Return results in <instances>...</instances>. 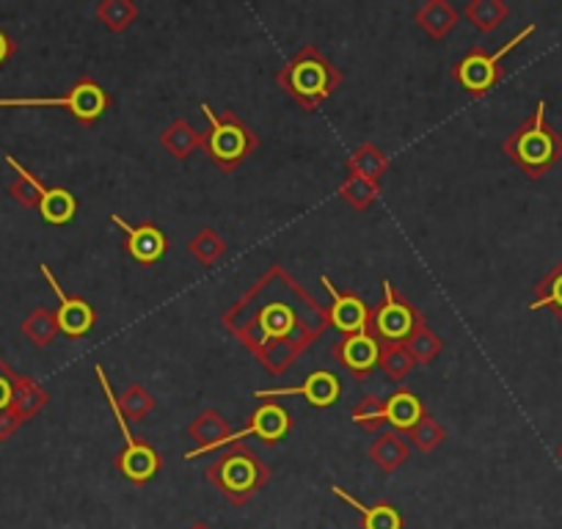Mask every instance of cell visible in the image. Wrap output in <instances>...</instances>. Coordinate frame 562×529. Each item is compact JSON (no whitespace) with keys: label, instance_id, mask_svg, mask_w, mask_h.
<instances>
[{"label":"cell","instance_id":"28","mask_svg":"<svg viewBox=\"0 0 562 529\" xmlns=\"http://www.w3.org/2000/svg\"><path fill=\"white\" fill-rule=\"evenodd\" d=\"M546 306H549L557 315V320L562 323V259L538 282V288H535V301L529 304V309L538 312L546 309Z\"/></svg>","mask_w":562,"mask_h":529},{"label":"cell","instance_id":"34","mask_svg":"<svg viewBox=\"0 0 562 529\" xmlns=\"http://www.w3.org/2000/svg\"><path fill=\"white\" fill-rule=\"evenodd\" d=\"M155 406H158V401H155L153 394L140 386V383H130V386L119 394V408H122L124 417L133 419V423H144V419L155 412Z\"/></svg>","mask_w":562,"mask_h":529},{"label":"cell","instance_id":"18","mask_svg":"<svg viewBox=\"0 0 562 529\" xmlns=\"http://www.w3.org/2000/svg\"><path fill=\"white\" fill-rule=\"evenodd\" d=\"M458 20H461V12L452 7L450 0H428L414 12V23L436 42L447 40L450 31L458 25Z\"/></svg>","mask_w":562,"mask_h":529},{"label":"cell","instance_id":"29","mask_svg":"<svg viewBox=\"0 0 562 529\" xmlns=\"http://www.w3.org/2000/svg\"><path fill=\"white\" fill-rule=\"evenodd\" d=\"M403 345L411 353V359H414V364H430V361H436V356L445 350V339L436 331H430L428 320L419 323V326L414 328V334H411Z\"/></svg>","mask_w":562,"mask_h":529},{"label":"cell","instance_id":"8","mask_svg":"<svg viewBox=\"0 0 562 529\" xmlns=\"http://www.w3.org/2000/svg\"><path fill=\"white\" fill-rule=\"evenodd\" d=\"M419 323H425L419 306L411 304L389 279H383V301L370 309L367 331L378 342H405Z\"/></svg>","mask_w":562,"mask_h":529},{"label":"cell","instance_id":"17","mask_svg":"<svg viewBox=\"0 0 562 529\" xmlns=\"http://www.w3.org/2000/svg\"><path fill=\"white\" fill-rule=\"evenodd\" d=\"M331 494L342 499L345 505L353 507L361 516V529H403V516L392 502H378V505H364L356 499L353 494L342 488V485H331Z\"/></svg>","mask_w":562,"mask_h":529},{"label":"cell","instance_id":"13","mask_svg":"<svg viewBox=\"0 0 562 529\" xmlns=\"http://www.w3.org/2000/svg\"><path fill=\"white\" fill-rule=\"evenodd\" d=\"M290 428H293V417H290L288 408L276 401H265V403H259L257 412L251 414V419H248L246 428L237 430V434H232L229 444H237V441L248 439V436H259L265 444L273 447L290 434Z\"/></svg>","mask_w":562,"mask_h":529},{"label":"cell","instance_id":"12","mask_svg":"<svg viewBox=\"0 0 562 529\" xmlns=\"http://www.w3.org/2000/svg\"><path fill=\"white\" fill-rule=\"evenodd\" d=\"M111 221L124 232V251L138 264L149 268V264H155L166 254V235L158 226L149 224V221H144V224H127L119 213H113Z\"/></svg>","mask_w":562,"mask_h":529},{"label":"cell","instance_id":"26","mask_svg":"<svg viewBox=\"0 0 562 529\" xmlns=\"http://www.w3.org/2000/svg\"><path fill=\"white\" fill-rule=\"evenodd\" d=\"M463 18L480 31V34H491L494 29H499L507 18H510V9L502 0H469L467 9H463Z\"/></svg>","mask_w":562,"mask_h":529},{"label":"cell","instance_id":"2","mask_svg":"<svg viewBox=\"0 0 562 529\" xmlns=\"http://www.w3.org/2000/svg\"><path fill=\"white\" fill-rule=\"evenodd\" d=\"M276 83L288 91L304 111H317L342 86V72L323 56L317 45H304L276 72Z\"/></svg>","mask_w":562,"mask_h":529},{"label":"cell","instance_id":"16","mask_svg":"<svg viewBox=\"0 0 562 529\" xmlns=\"http://www.w3.org/2000/svg\"><path fill=\"white\" fill-rule=\"evenodd\" d=\"M188 436L199 444L193 447L191 452H186L188 461H193V458H202L207 455V452H213L215 447L229 444L232 428L224 419V414L215 412V408H204V412H199L196 417H193V423L188 425Z\"/></svg>","mask_w":562,"mask_h":529},{"label":"cell","instance_id":"35","mask_svg":"<svg viewBox=\"0 0 562 529\" xmlns=\"http://www.w3.org/2000/svg\"><path fill=\"white\" fill-rule=\"evenodd\" d=\"M408 439L414 441V447L419 452H434L441 441H447V430L439 419L434 417L430 412L422 414L419 423L408 430Z\"/></svg>","mask_w":562,"mask_h":529},{"label":"cell","instance_id":"32","mask_svg":"<svg viewBox=\"0 0 562 529\" xmlns=\"http://www.w3.org/2000/svg\"><path fill=\"white\" fill-rule=\"evenodd\" d=\"M20 328H23V334L36 345V348H47V345L61 334V328H58V320H56V312L47 309V306H40V309L31 312Z\"/></svg>","mask_w":562,"mask_h":529},{"label":"cell","instance_id":"20","mask_svg":"<svg viewBox=\"0 0 562 529\" xmlns=\"http://www.w3.org/2000/svg\"><path fill=\"white\" fill-rule=\"evenodd\" d=\"M160 147L166 149V153L171 155L175 160H188L191 158L196 149L204 147V133L202 130L193 127L188 119H175V122L169 124V127L160 133Z\"/></svg>","mask_w":562,"mask_h":529},{"label":"cell","instance_id":"9","mask_svg":"<svg viewBox=\"0 0 562 529\" xmlns=\"http://www.w3.org/2000/svg\"><path fill=\"white\" fill-rule=\"evenodd\" d=\"M40 271H42V277L47 279V284H50L53 293H56V299H58L56 320H58V328H61L64 337L67 339L86 337V334H89L97 323L94 306H91L86 299H80V295L64 293V288L56 282V277H53L50 264H40Z\"/></svg>","mask_w":562,"mask_h":529},{"label":"cell","instance_id":"4","mask_svg":"<svg viewBox=\"0 0 562 529\" xmlns=\"http://www.w3.org/2000/svg\"><path fill=\"white\" fill-rule=\"evenodd\" d=\"M502 149L529 180H540L562 158V136L546 122L543 100L538 102L532 116L505 138Z\"/></svg>","mask_w":562,"mask_h":529},{"label":"cell","instance_id":"27","mask_svg":"<svg viewBox=\"0 0 562 529\" xmlns=\"http://www.w3.org/2000/svg\"><path fill=\"white\" fill-rule=\"evenodd\" d=\"M138 3L133 0H100L94 9L97 23L105 25L111 34H122L138 20Z\"/></svg>","mask_w":562,"mask_h":529},{"label":"cell","instance_id":"21","mask_svg":"<svg viewBox=\"0 0 562 529\" xmlns=\"http://www.w3.org/2000/svg\"><path fill=\"white\" fill-rule=\"evenodd\" d=\"M411 455V447L405 441L403 434L397 430H383L378 434V439L370 444V461L381 469L383 474H394Z\"/></svg>","mask_w":562,"mask_h":529},{"label":"cell","instance_id":"7","mask_svg":"<svg viewBox=\"0 0 562 529\" xmlns=\"http://www.w3.org/2000/svg\"><path fill=\"white\" fill-rule=\"evenodd\" d=\"M532 34H535V23H529L527 29L518 31V34L513 36L502 50L491 53V56L483 50V47H472V50H469L467 56L452 67V78H456L472 97L488 94V91L499 83L502 75H505L499 67V64L505 61V56H510V53L516 50L521 42H527Z\"/></svg>","mask_w":562,"mask_h":529},{"label":"cell","instance_id":"25","mask_svg":"<svg viewBox=\"0 0 562 529\" xmlns=\"http://www.w3.org/2000/svg\"><path fill=\"white\" fill-rule=\"evenodd\" d=\"M78 213V199L67 188H45L40 202V215L45 224L64 226L75 218Z\"/></svg>","mask_w":562,"mask_h":529},{"label":"cell","instance_id":"10","mask_svg":"<svg viewBox=\"0 0 562 529\" xmlns=\"http://www.w3.org/2000/svg\"><path fill=\"white\" fill-rule=\"evenodd\" d=\"M321 284L331 295V306H328V323L337 328L342 337H353V334L367 331V323H370V306L364 304L359 293L353 290H339L337 284L331 282V277L323 273Z\"/></svg>","mask_w":562,"mask_h":529},{"label":"cell","instance_id":"38","mask_svg":"<svg viewBox=\"0 0 562 529\" xmlns=\"http://www.w3.org/2000/svg\"><path fill=\"white\" fill-rule=\"evenodd\" d=\"M14 378L18 372L7 364V361L0 359V412H7L12 408V394H14Z\"/></svg>","mask_w":562,"mask_h":529},{"label":"cell","instance_id":"15","mask_svg":"<svg viewBox=\"0 0 562 529\" xmlns=\"http://www.w3.org/2000/svg\"><path fill=\"white\" fill-rule=\"evenodd\" d=\"M160 466H164V458L147 439H138L135 444H124V450L116 458V469L133 485H147L160 472Z\"/></svg>","mask_w":562,"mask_h":529},{"label":"cell","instance_id":"30","mask_svg":"<svg viewBox=\"0 0 562 529\" xmlns=\"http://www.w3.org/2000/svg\"><path fill=\"white\" fill-rule=\"evenodd\" d=\"M188 251H191L193 259H199V262L210 268V264L221 262V259L229 254V243H226L215 229L202 226V229L191 237V243H188Z\"/></svg>","mask_w":562,"mask_h":529},{"label":"cell","instance_id":"14","mask_svg":"<svg viewBox=\"0 0 562 529\" xmlns=\"http://www.w3.org/2000/svg\"><path fill=\"white\" fill-rule=\"evenodd\" d=\"M334 359L342 364L353 378H367L378 367V353H381V342L372 337L370 331L353 334V337H342L331 345Z\"/></svg>","mask_w":562,"mask_h":529},{"label":"cell","instance_id":"39","mask_svg":"<svg viewBox=\"0 0 562 529\" xmlns=\"http://www.w3.org/2000/svg\"><path fill=\"white\" fill-rule=\"evenodd\" d=\"M14 53H18V45H14V40L7 34V31L0 29V67H3Z\"/></svg>","mask_w":562,"mask_h":529},{"label":"cell","instance_id":"11","mask_svg":"<svg viewBox=\"0 0 562 529\" xmlns=\"http://www.w3.org/2000/svg\"><path fill=\"white\" fill-rule=\"evenodd\" d=\"M339 392H342V383L334 372L328 370H315L304 378V383L299 386H284V389H257L254 397H265V401H273V397H290V394H301L310 406L315 408H331L339 401Z\"/></svg>","mask_w":562,"mask_h":529},{"label":"cell","instance_id":"36","mask_svg":"<svg viewBox=\"0 0 562 529\" xmlns=\"http://www.w3.org/2000/svg\"><path fill=\"white\" fill-rule=\"evenodd\" d=\"M350 419H353L359 428L370 430V434H375V430H381V425H386V414H383V401H378L375 394H367L364 401L359 403V406L350 412Z\"/></svg>","mask_w":562,"mask_h":529},{"label":"cell","instance_id":"41","mask_svg":"<svg viewBox=\"0 0 562 529\" xmlns=\"http://www.w3.org/2000/svg\"><path fill=\"white\" fill-rule=\"evenodd\" d=\"M557 458H560V461H562V444H560V450H557Z\"/></svg>","mask_w":562,"mask_h":529},{"label":"cell","instance_id":"6","mask_svg":"<svg viewBox=\"0 0 562 529\" xmlns=\"http://www.w3.org/2000/svg\"><path fill=\"white\" fill-rule=\"evenodd\" d=\"M0 108H67L83 127H91L111 108V94L94 78L83 75L61 97H0Z\"/></svg>","mask_w":562,"mask_h":529},{"label":"cell","instance_id":"24","mask_svg":"<svg viewBox=\"0 0 562 529\" xmlns=\"http://www.w3.org/2000/svg\"><path fill=\"white\" fill-rule=\"evenodd\" d=\"M7 166H12L14 175H18V180L9 185V196H12L20 207L40 210L42 193H45V182H42L40 177L31 175L23 164H18V158H14V155H7Z\"/></svg>","mask_w":562,"mask_h":529},{"label":"cell","instance_id":"1","mask_svg":"<svg viewBox=\"0 0 562 529\" xmlns=\"http://www.w3.org/2000/svg\"><path fill=\"white\" fill-rule=\"evenodd\" d=\"M328 309L284 268L268 271L221 315L229 331L270 375H288L290 367L326 334Z\"/></svg>","mask_w":562,"mask_h":529},{"label":"cell","instance_id":"3","mask_svg":"<svg viewBox=\"0 0 562 529\" xmlns=\"http://www.w3.org/2000/svg\"><path fill=\"white\" fill-rule=\"evenodd\" d=\"M270 477L273 472L268 463L243 441L226 447L215 463L207 466L210 485H215V491H221L235 507L248 505L270 483Z\"/></svg>","mask_w":562,"mask_h":529},{"label":"cell","instance_id":"37","mask_svg":"<svg viewBox=\"0 0 562 529\" xmlns=\"http://www.w3.org/2000/svg\"><path fill=\"white\" fill-rule=\"evenodd\" d=\"M94 372H97V381H100V386H102V394H105V403H108V406H111L113 417H116L119 428H122V436H124V441H127V444H135V441H138L140 436H133V430H130V425H127V417H124V414H122V408H119V397H116V394H113V386H111V381H108L105 370H102V367L97 364V367H94Z\"/></svg>","mask_w":562,"mask_h":529},{"label":"cell","instance_id":"19","mask_svg":"<svg viewBox=\"0 0 562 529\" xmlns=\"http://www.w3.org/2000/svg\"><path fill=\"white\" fill-rule=\"evenodd\" d=\"M425 412H428V408H425V403H422L419 397H416V394L405 386H400L397 392L389 397V401H383V414H386V423L392 425V430H397V434H408V430L419 423L422 414Z\"/></svg>","mask_w":562,"mask_h":529},{"label":"cell","instance_id":"40","mask_svg":"<svg viewBox=\"0 0 562 529\" xmlns=\"http://www.w3.org/2000/svg\"><path fill=\"white\" fill-rule=\"evenodd\" d=\"M188 529H213V527H210V524H204V521H193Z\"/></svg>","mask_w":562,"mask_h":529},{"label":"cell","instance_id":"23","mask_svg":"<svg viewBox=\"0 0 562 529\" xmlns=\"http://www.w3.org/2000/svg\"><path fill=\"white\" fill-rule=\"evenodd\" d=\"M348 171L350 175L364 177V180L378 182V185H381V180L389 171V158L375 147V144L364 142L348 155Z\"/></svg>","mask_w":562,"mask_h":529},{"label":"cell","instance_id":"31","mask_svg":"<svg viewBox=\"0 0 562 529\" xmlns=\"http://www.w3.org/2000/svg\"><path fill=\"white\" fill-rule=\"evenodd\" d=\"M378 367H381L383 375H386L392 383H403L416 364L414 359H411L408 350H405L403 342H381Z\"/></svg>","mask_w":562,"mask_h":529},{"label":"cell","instance_id":"5","mask_svg":"<svg viewBox=\"0 0 562 529\" xmlns=\"http://www.w3.org/2000/svg\"><path fill=\"white\" fill-rule=\"evenodd\" d=\"M202 113L210 124L207 133H204V149H207L210 160H213L224 175H232L237 166H243L254 153H257V133H254L237 113H215L207 102H202Z\"/></svg>","mask_w":562,"mask_h":529},{"label":"cell","instance_id":"33","mask_svg":"<svg viewBox=\"0 0 562 529\" xmlns=\"http://www.w3.org/2000/svg\"><path fill=\"white\" fill-rule=\"evenodd\" d=\"M378 196H381V185L378 182H370L364 180V177H345V182L339 185V199H342L348 207L353 210H370L372 204L378 202Z\"/></svg>","mask_w":562,"mask_h":529},{"label":"cell","instance_id":"22","mask_svg":"<svg viewBox=\"0 0 562 529\" xmlns=\"http://www.w3.org/2000/svg\"><path fill=\"white\" fill-rule=\"evenodd\" d=\"M50 403V394L42 386L40 381H34L31 375H18L14 378V394H12V408L18 412V417L23 423L34 419L42 408Z\"/></svg>","mask_w":562,"mask_h":529}]
</instances>
